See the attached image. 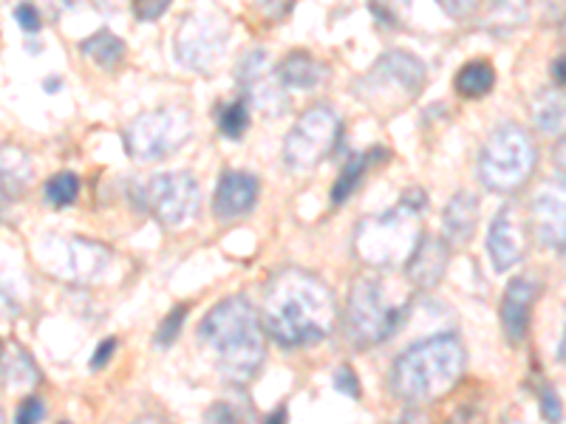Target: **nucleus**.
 <instances>
[{
	"instance_id": "nucleus-1",
	"label": "nucleus",
	"mask_w": 566,
	"mask_h": 424,
	"mask_svg": "<svg viewBox=\"0 0 566 424\" xmlns=\"http://www.w3.org/2000/svg\"><path fill=\"white\" fill-rule=\"evenodd\" d=\"M261 322L283 348L326 340L337 326V300L328 283L303 269H283L266 283Z\"/></svg>"
},
{
	"instance_id": "nucleus-2",
	"label": "nucleus",
	"mask_w": 566,
	"mask_h": 424,
	"mask_svg": "<svg viewBox=\"0 0 566 424\" xmlns=\"http://www.w3.org/2000/svg\"><path fill=\"white\" fill-rule=\"evenodd\" d=\"M199 335L216 351L227 380L239 385L250 382L264 362V322L247 297H227L207 311Z\"/></svg>"
},
{
	"instance_id": "nucleus-3",
	"label": "nucleus",
	"mask_w": 566,
	"mask_h": 424,
	"mask_svg": "<svg viewBox=\"0 0 566 424\" xmlns=\"http://www.w3.org/2000/svg\"><path fill=\"white\" fill-rule=\"evenodd\" d=\"M464 365L468 353L459 337H428L394 360L391 391L408 405H424L451 391L464 377Z\"/></svg>"
},
{
	"instance_id": "nucleus-4",
	"label": "nucleus",
	"mask_w": 566,
	"mask_h": 424,
	"mask_svg": "<svg viewBox=\"0 0 566 424\" xmlns=\"http://www.w3.org/2000/svg\"><path fill=\"white\" fill-rule=\"evenodd\" d=\"M411 297L394 289L386 277L368 275L354 280L346 303V337L357 348H371L397 335L399 322L406 320Z\"/></svg>"
},
{
	"instance_id": "nucleus-5",
	"label": "nucleus",
	"mask_w": 566,
	"mask_h": 424,
	"mask_svg": "<svg viewBox=\"0 0 566 424\" xmlns=\"http://www.w3.org/2000/svg\"><path fill=\"white\" fill-rule=\"evenodd\" d=\"M406 199L380 215H368L354 230V255L374 269L406 266L422 241V221Z\"/></svg>"
},
{
	"instance_id": "nucleus-6",
	"label": "nucleus",
	"mask_w": 566,
	"mask_h": 424,
	"mask_svg": "<svg viewBox=\"0 0 566 424\" xmlns=\"http://www.w3.org/2000/svg\"><path fill=\"white\" fill-rule=\"evenodd\" d=\"M538 148L522 125H499L479 150V179L493 193H518L535 173Z\"/></svg>"
},
{
	"instance_id": "nucleus-7",
	"label": "nucleus",
	"mask_w": 566,
	"mask_h": 424,
	"mask_svg": "<svg viewBox=\"0 0 566 424\" xmlns=\"http://www.w3.org/2000/svg\"><path fill=\"white\" fill-rule=\"evenodd\" d=\"M424 83L422 60L408 52L382 54L371 68L354 83V94L363 105L380 116H391L413 103Z\"/></svg>"
},
{
	"instance_id": "nucleus-8",
	"label": "nucleus",
	"mask_w": 566,
	"mask_h": 424,
	"mask_svg": "<svg viewBox=\"0 0 566 424\" xmlns=\"http://www.w3.org/2000/svg\"><path fill=\"white\" fill-rule=\"evenodd\" d=\"M193 134V114L187 105H165L134 116L125 128V148L136 161H159L176 153Z\"/></svg>"
},
{
	"instance_id": "nucleus-9",
	"label": "nucleus",
	"mask_w": 566,
	"mask_h": 424,
	"mask_svg": "<svg viewBox=\"0 0 566 424\" xmlns=\"http://www.w3.org/2000/svg\"><path fill=\"white\" fill-rule=\"evenodd\" d=\"M340 141V116L328 105H312L297 116V123L283 139V161L292 170H312L326 159Z\"/></svg>"
},
{
	"instance_id": "nucleus-10",
	"label": "nucleus",
	"mask_w": 566,
	"mask_h": 424,
	"mask_svg": "<svg viewBox=\"0 0 566 424\" xmlns=\"http://www.w3.org/2000/svg\"><path fill=\"white\" fill-rule=\"evenodd\" d=\"M227 40H230V20L219 12L185 14L176 29L174 54L185 68L207 74L212 65L224 57Z\"/></svg>"
},
{
	"instance_id": "nucleus-11",
	"label": "nucleus",
	"mask_w": 566,
	"mask_h": 424,
	"mask_svg": "<svg viewBox=\"0 0 566 424\" xmlns=\"http://www.w3.org/2000/svg\"><path fill=\"white\" fill-rule=\"evenodd\" d=\"M201 190L193 173L174 170L159 173L139 187V204L159 221L161 226H181L199 212Z\"/></svg>"
},
{
	"instance_id": "nucleus-12",
	"label": "nucleus",
	"mask_w": 566,
	"mask_h": 424,
	"mask_svg": "<svg viewBox=\"0 0 566 424\" xmlns=\"http://www.w3.org/2000/svg\"><path fill=\"white\" fill-rule=\"evenodd\" d=\"M40 252H43V264L71 283L97 280L111 264L108 246L88 239H45Z\"/></svg>"
},
{
	"instance_id": "nucleus-13",
	"label": "nucleus",
	"mask_w": 566,
	"mask_h": 424,
	"mask_svg": "<svg viewBox=\"0 0 566 424\" xmlns=\"http://www.w3.org/2000/svg\"><path fill=\"white\" fill-rule=\"evenodd\" d=\"M235 80H239L241 91H244L247 103L255 105L261 114L281 116L283 110L290 108L286 88L277 80V71H272L270 54L264 49H255V52H250L241 60Z\"/></svg>"
},
{
	"instance_id": "nucleus-14",
	"label": "nucleus",
	"mask_w": 566,
	"mask_h": 424,
	"mask_svg": "<svg viewBox=\"0 0 566 424\" xmlns=\"http://www.w3.org/2000/svg\"><path fill=\"white\" fill-rule=\"evenodd\" d=\"M530 224L535 239L549 250L566 252V184L544 181L530 201Z\"/></svg>"
},
{
	"instance_id": "nucleus-15",
	"label": "nucleus",
	"mask_w": 566,
	"mask_h": 424,
	"mask_svg": "<svg viewBox=\"0 0 566 424\" xmlns=\"http://www.w3.org/2000/svg\"><path fill=\"white\" fill-rule=\"evenodd\" d=\"M527 252V226H524L518 206L507 204L495 212L493 224L488 232V255L495 272H510L524 261Z\"/></svg>"
},
{
	"instance_id": "nucleus-16",
	"label": "nucleus",
	"mask_w": 566,
	"mask_h": 424,
	"mask_svg": "<svg viewBox=\"0 0 566 424\" xmlns=\"http://www.w3.org/2000/svg\"><path fill=\"white\" fill-rule=\"evenodd\" d=\"M535 297H538V283L527 277H513L507 283L502 297V328L510 342H522L530 331V317H533Z\"/></svg>"
},
{
	"instance_id": "nucleus-17",
	"label": "nucleus",
	"mask_w": 566,
	"mask_h": 424,
	"mask_svg": "<svg viewBox=\"0 0 566 424\" xmlns=\"http://www.w3.org/2000/svg\"><path fill=\"white\" fill-rule=\"evenodd\" d=\"M258 179L244 170H227L221 176L216 195H212V215L219 219H239L255 206Z\"/></svg>"
},
{
	"instance_id": "nucleus-18",
	"label": "nucleus",
	"mask_w": 566,
	"mask_h": 424,
	"mask_svg": "<svg viewBox=\"0 0 566 424\" xmlns=\"http://www.w3.org/2000/svg\"><path fill=\"white\" fill-rule=\"evenodd\" d=\"M448 261H451V246L444 244L442 239H422L411 261L406 264L408 280L417 289H433L444 277Z\"/></svg>"
},
{
	"instance_id": "nucleus-19",
	"label": "nucleus",
	"mask_w": 566,
	"mask_h": 424,
	"mask_svg": "<svg viewBox=\"0 0 566 424\" xmlns=\"http://www.w3.org/2000/svg\"><path fill=\"white\" fill-rule=\"evenodd\" d=\"M479 226V199L468 190H459L442 212V232L444 244L462 246L470 244V239L476 235Z\"/></svg>"
},
{
	"instance_id": "nucleus-20",
	"label": "nucleus",
	"mask_w": 566,
	"mask_h": 424,
	"mask_svg": "<svg viewBox=\"0 0 566 424\" xmlns=\"http://www.w3.org/2000/svg\"><path fill=\"white\" fill-rule=\"evenodd\" d=\"M34 179L32 156L20 145L3 141L0 145V193H7L9 199H18L29 190Z\"/></svg>"
},
{
	"instance_id": "nucleus-21",
	"label": "nucleus",
	"mask_w": 566,
	"mask_h": 424,
	"mask_svg": "<svg viewBox=\"0 0 566 424\" xmlns=\"http://www.w3.org/2000/svg\"><path fill=\"white\" fill-rule=\"evenodd\" d=\"M40 380V371L34 365L32 353L27 351L18 342H3L0 346V382L9 388V391H27L34 388Z\"/></svg>"
},
{
	"instance_id": "nucleus-22",
	"label": "nucleus",
	"mask_w": 566,
	"mask_h": 424,
	"mask_svg": "<svg viewBox=\"0 0 566 424\" xmlns=\"http://www.w3.org/2000/svg\"><path fill=\"white\" fill-rule=\"evenodd\" d=\"M326 74V65L312 57L310 52H292L277 65V80H281L283 88H315Z\"/></svg>"
},
{
	"instance_id": "nucleus-23",
	"label": "nucleus",
	"mask_w": 566,
	"mask_h": 424,
	"mask_svg": "<svg viewBox=\"0 0 566 424\" xmlns=\"http://www.w3.org/2000/svg\"><path fill=\"white\" fill-rule=\"evenodd\" d=\"M533 119L544 134H566V91L544 88L533 99Z\"/></svg>"
},
{
	"instance_id": "nucleus-24",
	"label": "nucleus",
	"mask_w": 566,
	"mask_h": 424,
	"mask_svg": "<svg viewBox=\"0 0 566 424\" xmlns=\"http://www.w3.org/2000/svg\"><path fill=\"white\" fill-rule=\"evenodd\" d=\"M125 49H128L125 40L116 38L114 32H108V29L91 34V38H85L83 43H80V52H83L85 57L94 60L99 68H116V65L123 63Z\"/></svg>"
},
{
	"instance_id": "nucleus-25",
	"label": "nucleus",
	"mask_w": 566,
	"mask_h": 424,
	"mask_svg": "<svg viewBox=\"0 0 566 424\" xmlns=\"http://www.w3.org/2000/svg\"><path fill=\"white\" fill-rule=\"evenodd\" d=\"M495 85V71L493 65L484 63V60H473V63L462 65V71L457 74V91L468 99H479L484 94H490Z\"/></svg>"
},
{
	"instance_id": "nucleus-26",
	"label": "nucleus",
	"mask_w": 566,
	"mask_h": 424,
	"mask_svg": "<svg viewBox=\"0 0 566 424\" xmlns=\"http://www.w3.org/2000/svg\"><path fill=\"white\" fill-rule=\"evenodd\" d=\"M219 128L227 139H241L244 130L250 128V103L247 99H235V103L224 105L219 114Z\"/></svg>"
},
{
	"instance_id": "nucleus-27",
	"label": "nucleus",
	"mask_w": 566,
	"mask_h": 424,
	"mask_svg": "<svg viewBox=\"0 0 566 424\" xmlns=\"http://www.w3.org/2000/svg\"><path fill=\"white\" fill-rule=\"evenodd\" d=\"M368 156H354L346 168H343V173L337 176L335 187H332V201H335V204H343V201H346L348 195L357 190V184H360L363 173H366V168H368Z\"/></svg>"
},
{
	"instance_id": "nucleus-28",
	"label": "nucleus",
	"mask_w": 566,
	"mask_h": 424,
	"mask_svg": "<svg viewBox=\"0 0 566 424\" xmlns=\"http://www.w3.org/2000/svg\"><path fill=\"white\" fill-rule=\"evenodd\" d=\"M80 195V179L74 173H57L49 179V184H45V201L52 206H69L74 204Z\"/></svg>"
},
{
	"instance_id": "nucleus-29",
	"label": "nucleus",
	"mask_w": 566,
	"mask_h": 424,
	"mask_svg": "<svg viewBox=\"0 0 566 424\" xmlns=\"http://www.w3.org/2000/svg\"><path fill=\"white\" fill-rule=\"evenodd\" d=\"M185 317H187V306H176L165 320H161L159 331H156V346L159 348H168L174 346L176 337H179L181 326H185Z\"/></svg>"
},
{
	"instance_id": "nucleus-30",
	"label": "nucleus",
	"mask_w": 566,
	"mask_h": 424,
	"mask_svg": "<svg viewBox=\"0 0 566 424\" xmlns=\"http://www.w3.org/2000/svg\"><path fill=\"white\" fill-rule=\"evenodd\" d=\"M538 402H541V416L547 418L549 424H560V418H564V402H560L558 391L544 385L538 391Z\"/></svg>"
},
{
	"instance_id": "nucleus-31",
	"label": "nucleus",
	"mask_w": 566,
	"mask_h": 424,
	"mask_svg": "<svg viewBox=\"0 0 566 424\" xmlns=\"http://www.w3.org/2000/svg\"><path fill=\"white\" fill-rule=\"evenodd\" d=\"M45 418V402L38 396H29L20 402L14 411V424H40Z\"/></svg>"
},
{
	"instance_id": "nucleus-32",
	"label": "nucleus",
	"mask_w": 566,
	"mask_h": 424,
	"mask_svg": "<svg viewBox=\"0 0 566 424\" xmlns=\"http://www.w3.org/2000/svg\"><path fill=\"white\" fill-rule=\"evenodd\" d=\"M335 388L343 393V396L360 399V380H357V373L352 371V365H340L335 371Z\"/></svg>"
},
{
	"instance_id": "nucleus-33",
	"label": "nucleus",
	"mask_w": 566,
	"mask_h": 424,
	"mask_svg": "<svg viewBox=\"0 0 566 424\" xmlns=\"http://www.w3.org/2000/svg\"><path fill=\"white\" fill-rule=\"evenodd\" d=\"M205 424H241V422H239V413L232 411L227 402H216V405L205 413Z\"/></svg>"
},
{
	"instance_id": "nucleus-34",
	"label": "nucleus",
	"mask_w": 566,
	"mask_h": 424,
	"mask_svg": "<svg viewBox=\"0 0 566 424\" xmlns=\"http://www.w3.org/2000/svg\"><path fill=\"white\" fill-rule=\"evenodd\" d=\"M14 18H18V23L23 26V32H38V29H40L38 9L29 7V3H23V7L14 9Z\"/></svg>"
},
{
	"instance_id": "nucleus-35",
	"label": "nucleus",
	"mask_w": 566,
	"mask_h": 424,
	"mask_svg": "<svg viewBox=\"0 0 566 424\" xmlns=\"http://www.w3.org/2000/svg\"><path fill=\"white\" fill-rule=\"evenodd\" d=\"M114 351H116V340H114V337L103 340V346H99L97 351H94V357H91V368H94V371H99V368L108 365L111 357H114Z\"/></svg>"
},
{
	"instance_id": "nucleus-36",
	"label": "nucleus",
	"mask_w": 566,
	"mask_h": 424,
	"mask_svg": "<svg viewBox=\"0 0 566 424\" xmlns=\"http://www.w3.org/2000/svg\"><path fill=\"white\" fill-rule=\"evenodd\" d=\"M168 9V0H154V3H136V18L139 20H156L159 14H165Z\"/></svg>"
},
{
	"instance_id": "nucleus-37",
	"label": "nucleus",
	"mask_w": 566,
	"mask_h": 424,
	"mask_svg": "<svg viewBox=\"0 0 566 424\" xmlns=\"http://www.w3.org/2000/svg\"><path fill=\"white\" fill-rule=\"evenodd\" d=\"M553 165H555V170L560 173V179L566 181V134L560 136L558 145L553 148Z\"/></svg>"
},
{
	"instance_id": "nucleus-38",
	"label": "nucleus",
	"mask_w": 566,
	"mask_h": 424,
	"mask_svg": "<svg viewBox=\"0 0 566 424\" xmlns=\"http://www.w3.org/2000/svg\"><path fill=\"white\" fill-rule=\"evenodd\" d=\"M553 80L566 88V57H558L553 63Z\"/></svg>"
},
{
	"instance_id": "nucleus-39",
	"label": "nucleus",
	"mask_w": 566,
	"mask_h": 424,
	"mask_svg": "<svg viewBox=\"0 0 566 424\" xmlns=\"http://www.w3.org/2000/svg\"><path fill=\"white\" fill-rule=\"evenodd\" d=\"M0 311H18V303H14V295H9L3 286H0Z\"/></svg>"
},
{
	"instance_id": "nucleus-40",
	"label": "nucleus",
	"mask_w": 566,
	"mask_h": 424,
	"mask_svg": "<svg viewBox=\"0 0 566 424\" xmlns=\"http://www.w3.org/2000/svg\"><path fill=\"white\" fill-rule=\"evenodd\" d=\"M394 424H431V422H428V418H424L422 413L411 411V413H402V416H399Z\"/></svg>"
},
{
	"instance_id": "nucleus-41",
	"label": "nucleus",
	"mask_w": 566,
	"mask_h": 424,
	"mask_svg": "<svg viewBox=\"0 0 566 424\" xmlns=\"http://www.w3.org/2000/svg\"><path fill=\"white\" fill-rule=\"evenodd\" d=\"M134 424H170V422H168V418L156 416V413H145V416H139V418H136Z\"/></svg>"
},
{
	"instance_id": "nucleus-42",
	"label": "nucleus",
	"mask_w": 566,
	"mask_h": 424,
	"mask_svg": "<svg viewBox=\"0 0 566 424\" xmlns=\"http://www.w3.org/2000/svg\"><path fill=\"white\" fill-rule=\"evenodd\" d=\"M266 424H286V407H277V411L266 418Z\"/></svg>"
},
{
	"instance_id": "nucleus-43",
	"label": "nucleus",
	"mask_w": 566,
	"mask_h": 424,
	"mask_svg": "<svg viewBox=\"0 0 566 424\" xmlns=\"http://www.w3.org/2000/svg\"><path fill=\"white\" fill-rule=\"evenodd\" d=\"M558 360H560V362H566V331H564V337H560V346H558Z\"/></svg>"
},
{
	"instance_id": "nucleus-44",
	"label": "nucleus",
	"mask_w": 566,
	"mask_h": 424,
	"mask_svg": "<svg viewBox=\"0 0 566 424\" xmlns=\"http://www.w3.org/2000/svg\"><path fill=\"white\" fill-rule=\"evenodd\" d=\"M60 88V80H45V91H54Z\"/></svg>"
},
{
	"instance_id": "nucleus-45",
	"label": "nucleus",
	"mask_w": 566,
	"mask_h": 424,
	"mask_svg": "<svg viewBox=\"0 0 566 424\" xmlns=\"http://www.w3.org/2000/svg\"><path fill=\"white\" fill-rule=\"evenodd\" d=\"M0 424H7V413H3V407H0Z\"/></svg>"
},
{
	"instance_id": "nucleus-46",
	"label": "nucleus",
	"mask_w": 566,
	"mask_h": 424,
	"mask_svg": "<svg viewBox=\"0 0 566 424\" xmlns=\"http://www.w3.org/2000/svg\"><path fill=\"white\" fill-rule=\"evenodd\" d=\"M564 38H566V20H564Z\"/></svg>"
}]
</instances>
